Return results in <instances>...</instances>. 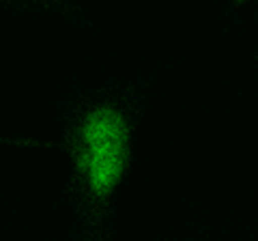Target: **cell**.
<instances>
[{
	"mask_svg": "<svg viewBox=\"0 0 258 241\" xmlns=\"http://www.w3.org/2000/svg\"><path fill=\"white\" fill-rule=\"evenodd\" d=\"M88 181L95 194H108L123 174L127 155V127L123 116L112 108H99L84 120Z\"/></svg>",
	"mask_w": 258,
	"mask_h": 241,
	"instance_id": "6da1fadb",
	"label": "cell"
}]
</instances>
